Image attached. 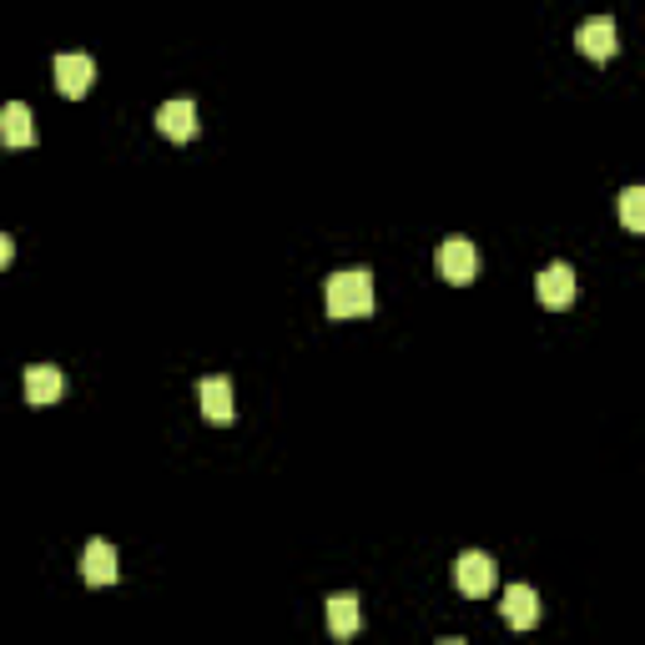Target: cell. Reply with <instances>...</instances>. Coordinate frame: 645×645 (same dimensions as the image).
Here are the masks:
<instances>
[{
  "instance_id": "1",
  "label": "cell",
  "mask_w": 645,
  "mask_h": 645,
  "mask_svg": "<svg viewBox=\"0 0 645 645\" xmlns=\"http://www.w3.org/2000/svg\"><path fill=\"white\" fill-rule=\"evenodd\" d=\"M323 303L333 317H369L373 313V273L369 267H349V273H333L323 287Z\"/></svg>"
},
{
  "instance_id": "2",
  "label": "cell",
  "mask_w": 645,
  "mask_h": 645,
  "mask_svg": "<svg viewBox=\"0 0 645 645\" xmlns=\"http://www.w3.org/2000/svg\"><path fill=\"white\" fill-rule=\"evenodd\" d=\"M434 267H439V277H444V283H455V287L475 283V273H479L475 243H469V237H444V243H439V253H434Z\"/></svg>"
},
{
  "instance_id": "3",
  "label": "cell",
  "mask_w": 645,
  "mask_h": 645,
  "mask_svg": "<svg viewBox=\"0 0 645 645\" xmlns=\"http://www.w3.org/2000/svg\"><path fill=\"white\" fill-rule=\"evenodd\" d=\"M495 580H499V565L489 560L485 550H465V555H459V565H455V585L469 595V600H485V595L495 590Z\"/></svg>"
},
{
  "instance_id": "4",
  "label": "cell",
  "mask_w": 645,
  "mask_h": 645,
  "mask_svg": "<svg viewBox=\"0 0 645 645\" xmlns=\"http://www.w3.org/2000/svg\"><path fill=\"white\" fill-rule=\"evenodd\" d=\"M91 86H96V61H91V56H86V51L56 56V91L71 96V101H81Z\"/></svg>"
},
{
  "instance_id": "5",
  "label": "cell",
  "mask_w": 645,
  "mask_h": 645,
  "mask_svg": "<svg viewBox=\"0 0 645 645\" xmlns=\"http://www.w3.org/2000/svg\"><path fill=\"white\" fill-rule=\"evenodd\" d=\"M575 293H580V283H575L570 263H550L540 277H535V297H540L545 307H570Z\"/></svg>"
},
{
  "instance_id": "6",
  "label": "cell",
  "mask_w": 645,
  "mask_h": 645,
  "mask_svg": "<svg viewBox=\"0 0 645 645\" xmlns=\"http://www.w3.org/2000/svg\"><path fill=\"white\" fill-rule=\"evenodd\" d=\"M575 46H580L590 61H610V56L620 51V31H615L610 16H590V21L575 31Z\"/></svg>"
},
{
  "instance_id": "7",
  "label": "cell",
  "mask_w": 645,
  "mask_h": 645,
  "mask_svg": "<svg viewBox=\"0 0 645 645\" xmlns=\"http://www.w3.org/2000/svg\"><path fill=\"white\" fill-rule=\"evenodd\" d=\"M197 409L202 419L212 423H233V379H223V373H212V379H197Z\"/></svg>"
},
{
  "instance_id": "8",
  "label": "cell",
  "mask_w": 645,
  "mask_h": 645,
  "mask_svg": "<svg viewBox=\"0 0 645 645\" xmlns=\"http://www.w3.org/2000/svg\"><path fill=\"white\" fill-rule=\"evenodd\" d=\"M157 131L167 141H192V137H197V106H192L187 96H177V101H162L157 106Z\"/></svg>"
},
{
  "instance_id": "9",
  "label": "cell",
  "mask_w": 645,
  "mask_h": 645,
  "mask_svg": "<svg viewBox=\"0 0 645 645\" xmlns=\"http://www.w3.org/2000/svg\"><path fill=\"white\" fill-rule=\"evenodd\" d=\"M81 580H86V585H96V590H101V585H117V580H121L117 550H111L106 540H91V545L81 550Z\"/></svg>"
},
{
  "instance_id": "10",
  "label": "cell",
  "mask_w": 645,
  "mask_h": 645,
  "mask_svg": "<svg viewBox=\"0 0 645 645\" xmlns=\"http://www.w3.org/2000/svg\"><path fill=\"white\" fill-rule=\"evenodd\" d=\"M61 389H66L61 369H51V363H31V369H26V403H31V409H51V403L61 399Z\"/></svg>"
},
{
  "instance_id": "11",
  "label": "cell",
  "mask_w": 645,
  "mask_h": 645,
  "mask_svg": "<svg viewBox=\"0 0 645 645\" xmlns=\"http://www.w3.org/2000/svg\"><path fill=\"white\" fill-rule=\"evenodd\" d=\"M0 141H6V147H16V152L36 141L31 106H26V101H6V106H0Z\"/></svg>"
},
{
  "instance_id": "12",
  "label": "cell",
  "mask_w": 645,
  "mask_h": 645,
  "mask_svg": "<svg viewBox=\"0 0 645 645\" xmlns=\"http://www.w3.org/2000/svg\"><path fill=\"white\" fill-rule=\"evenodd\" d=\"M505 620L515 625V631L540 625V595L529 590V585H509V590H505Z\"/></svg>"
},
{
  "instance_id": "13",
  "label": "cell",
  "mask_w": 645,
  "mask_h": 645,
  "mask_svg": "<svg viewBox=\"0 0 645 645\" xmlns=\"http://www.w3.org/2000/svg\"><path fill=\"white\" fill-rule=\"evenodd\" d=\"M359 625H363L359 595H333L329 600V631L339 635V641H349V635H359Z\"/></svg>"
},
{
  "instance_id": "14",
  "label": "cell",
  "mask_w": 645,
  "mask_h": 645,
  "mask_svg": "<svg viewBox=\"0 0 645 645\" xmlns=\"http://www.w3.org/2000/svg\"><path fill=\"white\" fill-rule=\"evenodd\" d=\"M620 223L631 227V233H641V227H645V192L641 187L620 192Z\"/></svg>"
},
{
  "instance_id": "15",
  "label": "cell",
  "mask_w": 645,
  "mask_h": 645,
  "mask_svg": "<svg viewBox=\"0 0 645 645\" xmlns=\"http://www.w3.org/2000/svg\"><path fill=\"white\" fill-rule=\"evenodd\" d=\"M11 257H16V237H11V233H0V267L11 263Z\"/></svg>"
}]
</instances>
